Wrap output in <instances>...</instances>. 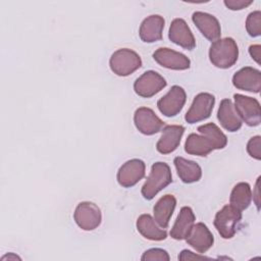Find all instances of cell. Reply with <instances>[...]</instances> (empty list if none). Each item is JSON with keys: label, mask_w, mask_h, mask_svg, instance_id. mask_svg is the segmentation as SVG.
<instances>
[{"label": "cell", "mask_w": 261, "mask_h": 261, "mask_svg": "<svg viewBox=\"0 0 261 261\" xmlns=\"http://www.w3.org/2000/svg\"><path fill=\"white\" fill-rule=\"evenodd\" d=\"M164 23V18L161 15L153 14L146 17L139 30L141 40L145 43H154L161 40Z\"/></svg>", "instance_id": "cell-19"}, {"label": "cell", "mask_w": 261, "mask_h": 261, "mask_svg": "<svg viewBox=\"0 0 261 261\" xmlns=\"http://www.w3.org/2000/svg\"><path fill=\"white\" fill-rule=\"evenodd\" d=\"M249 53L251 57L260 64V55H261V46L260 45H251L249 47Z\"/></svg>", "instance_id": "cell-31"}, {"label": "cell", "mask_w": 261, "mask_h": 261, "mask_svg": "<svg viewBox=\"0 0 261 261\" xmlns=\"http://www.w3.org/2000/svg\"><path fill=\"white\" fill-rule=\"evenodd\" d=\"M146 164L141 159H130L124 162L117 171V181L123 188H130L145 176Z\"/></svg>", "instance_id": "cell-10"}, {"label": "cell", "mask_w": 261, "mask_h": 261, "mask_svg": "<svg viewBox=\"0 0 261 261\" xmlns=\"http://www.w3.org/2000/svg\"><path fill=\"white\" fill-rule=\"evenodd\" d=\"M192 20L202 35L209 41H216L221 35V28L218 19L207 12L196 11L192 15Z\"/></svg>", "instance_id": "cell-17"}, {"label": "cell", "mask_w": 261, "mask_h": 261, "mask_svg": "<svg viewBox=\"0 0 261 261\" xmlns=\"http://www.w3.org/2000/svg\"><path fill=\"white\" fill-rule=\"evenodd\" d=\"M75 223L84 230L97 228L102 220L100 208L92 202H81L73 213Z\"/></svg>", "instance_id": "cell-6"}, {"label": "cell", "mask_w": 261, "mask_h": 261, "mask_svg": "<svg viewBox=\"0 0 261 261\" xmlns=\"http://www.w3.org/2000/svg\"><path fill=\"white\" fill-rule=\"evenodd\" d=\"M137 229L145 238L151 241H163L167 238L165 228H160L150 214H142L137 219Z\"/></svg>", "instance_id": "cell-24"}, {"label": "cell", "mask_w": 261, "mask_h": 261, "mask_svg": "<svg viewBox=\"0 0 261 261\" xmlns=\"http://www.w3.org/2000/svg\"><path fill=\"white\" fill-rule=\"evenodd\" d=\"M184 133L185 127L182 125H166L163 128L162 135L156 144L157 151L161 154H169L173 152L178 147Z\"/></svg>", "instance_id": "cell-18"}, {"label": "cell", "mask_w": 261, "mask_h": 261, "mask_svg": "<svg viewBox=\"0 0 261 261\" xmlns=\"http://www.w3.org/2000/svg\"><path fill=\"white\" fill-rule=\"evenodd\" d=\"M8 259V260H16V259H19L20 260V258L19 257H17L16 255H14V254H12V253H10V254H8V255H6V256H4V257H2V260H4V259Z\"/></svg>", "instance_id": "cell-33"}, {"label": "cell", "mask_w": 261, "mask_h": 261, "mask_svg": "<svg viewBox=\"0 0 261 261\" xmlns=\"http://www.w3.org/2000/svg\"><path fill=\"white\" fill-rule=\"evenodd\" d=\"M177 175L185 184H193L198 181L202 176V169L198 163L188 160L184 157H175L173 160Z\"/></svg>", "instance_id": "cell-23"}, {"label": "cell", "mask_w": 261, "mask_h": 261, "mask_svg": "<svg viewBox=\"0 0 261 261\" xmlns=\"http://www.w3.org/2000/svg\"><path fill=\"white\" fill-rule=\"evenodd\" d=\"M186 100L185 90L179 86H172L168 93L158 100L157 107L164 116L173 117L181 111Z\"/></svg>", "instance_id": "cell-8"}, {"label": "cell", "mask_w": 261, "mask_h": 261, "mask_svg": "<svg viewBox=\"0 0 261 261\" xmlns=\"http://www.w3.org/2000/svg\"><path fill=\"white\" fill-rule=\"evenodd\" d=\"M252 201V190L248 182L241 181L237 184L229 197V203L231 206L236 207L239 210L247 209Z\"/></svg>", "instance_id": "cell-25"}, {"label": "cell", "mask_w": 261, "mask_h": 261, "mask_svg": "<svg viewBox=\"0 0 261 261\" xmlns=\"http://www.w3.org/2000/svg\"><path fill=\"white\" fill-rule=\"evenodd\" d=\"M153 58L161 66L174 70H185L191 65L190 59L185 54L169 48L157 49L153 53Z\"/></svg>", "instance_id": "cell-13"}, {"label": "cell", "mask_w": 261, "mask_h": 261, "mask_svg": "<svg viewBox=\"0 0 261 261\" xmlns=\"http://www.w3.org/2000/svg\"><path fill=\"white\" fill-rule=\"evenodd\" d=\"M246 30L249 36L256 38L261 35V11L256 10L247 16Z\"/></svg>", "instance_id": "cell-26"}, {"label": "cell", "mask_w": 261, "mask_h": 261, "mask_svg": "<svg viewBox=\"0 0 261 261\" xmlns=\"http://www.w3.org/2000/svg\"><path fill=\"white\" fill-rule=\"evenodd\" d=\"M168 38L172 43L187 50H192L196 47L195 37L182 18H175L171 21Z\"/></svg>", "instance_id": "cell-15"}, {"label": "cell", "mask_w": 261, "mask_h": 261, "mask_svg": "<svg viewBox=\"0 0 261 261\" xmlns=\"http://www.w3.org/2000/svg\"><path fill=\"white\" fill-rule=\"evenodd\" d=\"M232 84L239 90L259 93L261 89V72L254 67H243L233 74Z\"/></svg>", "instance_id": "cell-14"}, {"label": "cell", "mask_w": 261, "mask_h": 261, "mask_svg": "<svg viewBox=\"0 0 261 261\" xmlns=\"http://www.w3.org/2000/svg\"><path fill=\"white\" fill-rule=\"evenodd\" d=\"M198 134H190L185 143V151L188 154L196 156H207L213 150H217V144L211 136L203 130Z\"/></svg>", "instance_id": "cell-12"}, {"label": "cell", "mask_w": 261, "mask_h": 261, "mask_svg": "<svg viewBox=\"0 0 261 261\" xmlns=\"http://www.w3.org/2000/svg\"><path fill=\"white\" fill-rule=\"evenodd\" d=\"M134 122L138 130L147 136L159 133L164 126V122L148 107H140L135 111Z\"/></svg>", "instance_id": "cell-11"}, {"label": "cell", "mask_w": 261, "mask_h": 261, "mask_svg": "<svg viewBox=\"0 0 261 261\" xmlns=\"http://www.w3.org/2000/svg\"><path fill=\"white\" fill-rule=\"evenodd\" d=\"M239 48L232 38H224L214 41L209 48V59L218 68L231 67L238 60Z\"/></svg>", "instance_id": "cell-1"}, {"label": "cell", "mask_w": 261, "mask_h": 261, "mask_svg": "<svg viewBox=\"0 0 261 261\" xmlns=\"http://www.w3.org/2000/svg\"><path fill=\"white\" fill-rule=\"evenodd\" d=\"M234 109L241 120L249 126H257L261 122L260 103L257 99L234 94Z\"/></svg>", "instance_id": "cell-5"}, {"label": "cell", "mask_w": 261, "mask_h": 261, "mask_svg": "<svg viewBox=\"0 0 261 261\" xmlns=\"http://www.w3.org/2000/svg\"><path fill=\"white\" fill-rule=\"evenodd\" d=\"M186 241L199 254H203L213 246L214 238L206 224L198 222L193 225V228Z\"/></svg>", "instance_id": "cell-16"}, {"label": "cell", "mask_w": 261, "mask_h": 261, "mask_svg": "<svg viewBox=\"0 0 261 261\" xmlns=\"http://www.w3.org/2000/svg\"><path fill=\"white\" fill-rule=\"evenodd\" d=\"M241 220V210L229 204L223 206L222 209L216 213L214 218V226L220 237L223 239H231L236 234Z\"/></svg>", "instance_id": "cell-4"}, {"label": "cell", "mask_w": 261, "mask_h": 261, "mask_svg": "<svg viewBox=\"0 0 261 261\" xmlns=\"http://www.w3.org/2000/svg\"><path fill=\"white\" fill-rule=\"evenodd\" d=\"M215 98L209 93L198 94L185 115V119L188 123H196L207 119L213 110Z\"/></svg>", "instance_id": "cell-7"}, {"label": "cell", "mask_w": 261, "mask_h": 261, "mask_svg": "<svg viewBox=\"0 0 261 261\" xmlns=\"http://www.w3.org/2000/svg\"><path fill=\"white\" fill-rule=\"evenodd\" d=\"M253 3V0H224V5L230 10H241Z\"/></svg>", "instance_id": "cell-29"}, {"label": "cell", "mask_w": 261, "mask_h": 261, "mask_svg": "<svg viewBox=\"0 0 261 261\" xmlns=\"http://www.w3.org/2000/svg\"><path fill=\"white\" fill-rule=\"evenodd\" d=\"M259 179H260V177H258L257 178V181H256V186H255V191H256V195L254 194V195H252V198H256L255 199V203H256V206H257V209L259 210V193H258V191H259Z\"/></svg>", "instance_id": "cell-32"}, {"label": "cell", "mask_w": 261, "mask_h": 261, "mask_svg": "<svg viewBox=\"0 0 261 261\" xmlns=\"http://www.w3.org/2000/svg\"><path fill=\"white\" fill-rule=\"evenodd\" d=\"M196 216L191 207L185 206L180 209L177 218L170 230V237L174 240H186L195 223Z\"/></svg>", "instance_id": "cell-20"}, {"label": "cell", "mask_w": 261, "mask_h": 261, "mask_svg": "<svg viewBox=\"0 0 261 261\" xmlns=\"http://www.w3.org/2000/svg\"><path fill=\"white\" fill-rule=\"evenodd\" d=\"M109 65L115 74L126 76L142 66V59L137 52L127 48H122L116 50L111 55Z\"/></svg>", "instance_id": "cell-3"}, {"label": "cell", "mask_w": 261, "mask_h": 261, "mask_svg": "<svg viewBox=\"0 0 261 261\" xmlns=\"http://www.w3.org/2000/svg\"><path fill=\"white\" fill-rule=\"evenodd\" d=\"M247 152L252 158L256 160L261 159V137L260 136H255L249 140L247 144Z\"/></svg>", "instance_id": "cell-28"}, {"label": "cell", "mask_w": 261, "mask_h": 261, "mask_svg": "<svg viewBox=\"0 0 261 261\" xmlns=\"http://www.w3.org/2000/svg\"><path fill=\"white\" fill-rule=\"evenodd\" d=\"M171 181L172 175L169 165L165 162H155L142 187V195L146 200H152Z\"/></svg>", "instance_id": "cell-2"}, {"label": "cell", "mask_w": 261, "mask_h": 261, "mask_svg": "<svg viewBox=\"0 0 261 261\" xmlns=\"http://www.w3.org/2000/svg\"><path fill=\"white\" fill-rule=\"evenodd\" d=\"M170 257L168 253L160 248H152L144 252V254L141 257L142 261H148V260H160V261H169Z\"/></svg>", "instance_id": "cell-27"}, {"label": "cell", "mask_w": 261, "mask_h": 261, "mask_svg": "<svg viewBox=\"0 0 261 261\" xmlns=\"http://www.w3.org/2000/svg\"><path fill=\"white\" fill-rule=\"evenodd\" d=\"M220 124L228 132H237L242 127V120L238 115L230 99L221 100L217 112Z\"/></svg>", "instance_id": "cell-21"}, {"label": "cell", "mask_w": 261, "mask_h": 261, "mask_svg": "<svg viewBox=\"0 0 261 261\" xmlns=\"http://www.w3.org/2000/svg\"><path fill=\"white\" fill-rule=\"evenodd\" d=\"M165 86L166 81L163 76L154 70H148L136 80L134 90L137 95L143 98H151L165 88Z\"/></svg>", "instance_id": "cell-9"}, {"label": "cell", "mask_w": 261, "mask_h": 261, "mask_svg": "<svg viewBox=\"0 0 261 261\" xmlns=\"http://www.w3.org/2000/svg\"><path fill=\"white\" fill-rule=\"evenodd\" d=\"M176 206V199L173 195H164L161 197L153 208L154 213V220L157 224L162 227L166 228L169 224V220L172 216V213Z\"/></svg>", "instance_id": "cell-22"}, {"label": "cell", "mask_w": 261, "mask_h": 261, "mask_svg": "<svg viewBox=\"0 0 261 261\" xmlns=\"http://www.w3.org/2000/svg\"><path fill=\"white\" fill-rule=\"evenodd\" d=\"M203 259H210L209 257H205L202 255L194 254L189 250H182L178 255V260H203Z\"/></svg>", "instance_id": "cell-30"}]
</instances>
